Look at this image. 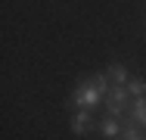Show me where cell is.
<instances>
[{
  "label": "cell",
  "mask_w": 146,
  "mask_h": 140,
  "mask_svg": "<svg viewBox=\"0 0 146 140\" xmlns=\"http://www.w3.org/2000/svg\"><path fill=\"white\" fill-rule=\"evenodd\" d=\"M121 125H124V140H143V134H140V128H137V125H134V121H131L127 115L121 118Z\"/></svg>",
  "instance_id": "ba28073f"
},
{
  "label": "cell",
  "mask_w": 146,
  "mask_h": 140,
  "mask_svg": "<svg viewBox=\"0 0 146 140\" xmlns=\"http://www.w3.org/2000/svg\"><path fill=\"white\" fill-rule=\"evenodd\" d=\"M106 78L112 81V87H124V84L131 81V75H127V69H124L121 62H112V65H106Z\"/></svg>",
  "instance_id": "5b68a950"
},
{
  "label": "cell",
  "mask_w": 146,
  "mask_h": 140,
  "mask_svg": "<svg viewBox=\"0 0 146 140\" xmlns=\"http://www.w3.org/2000/svg\"><path fill=\"white\" fill-rule=\"evenodd\" d=\"M100 134H103L106 140L124 137V125H121V118H112V115H106V118H103V125H100Z\"/></svg>",
  "instance_id": "277c9868"
},
{
  "label": "cell",
  "mask_w": 146,
  "mask_h": 140,
  "mask_svg": "<svg viewBox=\"0 0 146 140\" xmlns=\"http://www.w3.org/2000/svg\"><path fill=\"white\" fill-rule=\"evenodd\" d=\"M90 121H93L90 109H78L75 115H72V134H75V137H84V134H90Z\"/></svg>",
  "instance_id": "3957f363"
},
{
  "label": "cell",
  "mask_w": 146,
  "mask_h": 140,
  "mask_svg": "<svg viewBox=\"0 0 146 140\" xmlns=\"http://www.w3.org/2000/svg\"><path fill=\"white\" fill-rule=\"evenodd\" d=\"M103 97H106V93L96 87V81H93V78H87V81H81L78 87H75V93H72V103H75L78 109H90V112H93L100 103H103Z\"/></svg>",
  "instance_id": "6da1fadb"
},
{
  "label": "cell",
  "mask_w": 146,
  "mask_h": 140,
  "mask_svg": "<svg viewBox=\"0 0 146 140\" xmlns=\"http://www.w3.org/2000/svg\"><path fill=\"white\" fill-rule=\"evenodd\" d=\"M143 22H146V16H143Z\"/></svg>",
  "instance_id": "9c48e42d"
},
{
  "label": "cell",
  "mask_w": 146,
  "mask_h": 140,
  "mask_svg": "<svg viewBox=\"0 0 146 140\" xmlns=\"http://www.w3.org/2000/svg\"><path fill=\"white\" fill-rule=\"evenodd\" d=\"M124 87H127V93H131L134 100H137V97H146V78H131Z\"/></svg>",
  "instance_id": "52a82bcc"
},
{
  "label": "cell",
  "mask_w": 146,
  "mask_h": 140,
  "mask_svg": "<svg viewBox=\"0 0 146 140\" xmlns=\"http://www.w3.org/2000/svg\"><path fill=\"white\" fill-rule=\"evenodd\" d=\"M131 103H134V97L127 93V87H112V90L106 93V115L124 118V115L131 112Z\"/></svg>",
  "instance_id": "7a4b0ae2"
},
{
  "label": "cell",
  "mask_w": 146,
  "mask_h": 140,
  "mask_svg": "<svg viewBox=\"0 0 146 140\" xmlns=\"http://www.w3.org/2000/svg\"><path fill=\"white\" fill-rule=\"evenodd\" d=\"M127 118H131L137 128H146V97H137V100L131 103V112H127Z\"/></svg>",
  "instance_id": "8992f818"
}]
</instances>
